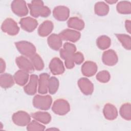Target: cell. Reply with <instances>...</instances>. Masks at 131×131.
I'll use <instances>...</instances> for the list:
<instances>
[{
    "label": "cell",
    "mask_w": 131,
    "mask_h": 131,
    "mask_svg": "<svg viewBox=\"0 0 131 131\" xmlns=\"http://www.w3.org/2000/svg\"><path fill=\"white\" fill-rule=\"evenodd\" d=\"M30 9L31 14L35 17L41 15L43 17L48 16L50 13V11L47 7L43 6L41 1H32L29 5Z\"/></svg>",
    "instance_id": "cell-1"
},
{
    "label": "cell",
    "mask_w": 131,
    "mask_h": 131,
    "mask_svg": "<svg viewBox=\"0 0 131 131\" xmlns=\"http://www.w3.org/2000/svg\"><path fill=\"white\" fill-rule=\"evenodd\" d=\"M51 98L49 96H36L34 99V105L38 108L47 110L50 107L51 103Z\"/></svg>",
    "instance_id": "cell-2"
},
{
    "label": "cell",
    "mask_w": 131,
    "mask_h": 131,
    "mask_svg": "<svg viewBox=\"0 0 131 131\" xmlns=\"http://www.w3.org/2000/svg\"><path fill=\"white\" fill-rule=\"evenodd\" d=\"M16 46L22 54L32 57L35 53V49L33 45L26 41L16 43Z\"/></svg>",
    "instance_id": "cell-3"
},
{
    "label": "cell",
    "mask_w": 131,
    "mask_h": 131,
    "mask_svg": "<svg viewBox=\"0 0 131 131\" xmlns=\"http://www.w3.org/2000/svg\"><path fill=\"white\" fill-rule=\"evenodd\" d=\"M2 29L4 32L10 35L16 34L19 30L17 24L13 19L10 18H8L4 21L2 26Z\"/></svg>",
    "instance_id": "cell-4"
},
{
    "label": "cell",
    "mask_w": 131,
    "mask_h": 131,
    "mask_svg": "<svg viewBox=\"0 0 131 131\" xmlns=\"http://www.w3.org/2000/svg\"><path fill=\"white\" fill-rule=\"evenodd\" d=\"M12 10L16 14L19 16L26 15L28 13V9L26 3L23 1H14L12 3Z\"/></svg>",
    "instance_id": "cell-5"
},
{
    "label": "cell",
    "mask_w": 131,
    "mask_h": 131,
    "mask_svg": "<svg viewBox=\"0 0 131 131\" xmlns=\"http://www.w3.org/2000/svg\"><path fill=\"white\" fill-rule=\"evenodd\" d=\"M68 103L63 100H58L55 102L53 106V110L56 114L63 115L67 113L69 110Z\"/></svg>",
    "instance_id": "cell-6"
},
{
    "label": "cell",
    "mask_w": 131,
    "mask_h": 131,
    "mask_svg": "<svg viewBox=\"0 0 131 131\" xmlns=\"http://www.w3.org/2000/svg\"><path fill=\"white\" fill-rule=\"evenodd\" d=\"M29 116L25 112H19L14 114L13 120L15 124L24 125L27 124L30 121Z\"/></svg>",
    "instance_id": "cell-7"
},
{
    "label": "cell",
    "mask_w": 131,
    "mask_h": 131,
    "mask_svg": "<svg viewBox=\"0 0 131 131\" xmlns=\"http://www.w3.org/2000/svg\"><path fill=\"white\" fill-rule=\"evenodd\" d=\"M69 11L68 8L63 6H59L56 7L53 11V14L56 19L64 20L66 19L69 16Z\"/></svg>",
    "instance_id": "cell-8"
},
{
    "label": "cell",
    "mask_w": 131,
    "mask_h": 131,
    "mask_svg": "<svg viewBox=\"0 0 131 131\" xmlns=\"http://www.w3.org/2000/svg\"><path fill=\"white\" fill-rule=\"evenodd\" d=\"M50 68L54 74H60L64 71V68L62 62L57 58H54L51 62Z\"/></svg>",
    "instance_id": "cell-9"
},
{
    "label": "cell",
    "mask_w": 131,
    "mask_h": 131,
    "mask_svg": "<svg viewBox=\"0 0 131 131\" xmlns=\"http://www.w3.org/2000/svg\"><path fill=\"white\" fill-rule=\"evenodd\" d=\"M21 27L28 31H31L33 30L37 25V22L36 20L33 19L30 17H27L23 18L20 21Z\"/></svg>",
    "instance_id": "cell-10"
},
{
    "label": "cell",
    "mask_w": 131,
    "mask_h": 131,
    "mask_svg": "<svg viewBox=\"0 0 131 131\" xmlns=\"http://www.w3.org/2000/svg\"><path fill=\"white\" fill-rule=\"evenodd\" d=\"M61 37L63 38L64 39L69 40L72 41H76L80 37V33L76 31L67 30L62 32L61 34Z\"/></svg>",
    "instance_id": "cell-11"
},
{
    "label": "cell",
    "mask_w": 131,
    "mask_h": 131,
    "mask_svg": "<svg viewBox=\"0 0 131 131\" xmlns=\"http://www.w3.org/2000/svg\"><path fill=\"white\" fill-rule=\"evenodd\" d=\"M79 85L81 91L86 95L91 94L93 92V85L87 79L82 78L80 79L79 81Z\"/></svg>",
    "instance_id": "cell-12"
},
{
    "label": "cell",
    "mask_w": 131,
    "mask_h": 131,
    "mask_svg": "<svg viewBox=\"0 0 131 131\" xmlns=\"http://www.w3.org/2000/svg\"><path fill=\"white\" fill-rule=\"evenodd\" d=\"M16 62L18 65V67L23 70L29 72L33 71V68L31 63L28 60L24 57L20 56L17 58L16 59Z\"/></svg>",
    "instance_id": "cell-13"
},
{
    "label": "cell",
    "mask_w": 131,
    "mask_h": 131,
    "mask_svg": "<svg viewBox=\"0 0 131 131\" xmlns=\"http://www.w3.org/2000/svg\"><path fill=\"white\" fill-rule=\"evenodd\" d=\"M97 70L95 63L92 62H85L82 67V72L84 75L90 76L94 75Z\"/></svg>",
    "instance_id": "cell-14"
},
{
    "label": "cell",
    "mask_w": 131,
    "mask_h": 131,
    "mask_svg": "<svg viewBox=\"0 0 131 131\" xmlns=\"http://www.w3.org/2000/svg\"><path fill=\"white\" fill-rule=\"evenodd\" d=\"M37 76L34 75L31 76V79L29 84L24 88L25 91L29 95L34 94L36 92Z\"/></svg>",
    "instance_id": "cell-15"
},
{
    "label": "cell",
    "mask_w": 131,
    "mask_h": 131,
    "mask_svg": "<svg viewBox=\"0 0 131 131\" xmlns=\"http://www.w3.org/2000/svg\"><path fill=\"white\" fill-rule=\"evenodd\" d=\"M103 62L107 64L112 65L117 62V56L113 51H107L104 53L103 56Z\"/></svg>",
    "instance_id": "cell-16"
},
{
    "label": "cell",
    "mask_w": 131,
    "mask_h": 131,
    "mask_svg": "<svg viewBox=\"0 0 131 131\" xmlns=\"http://www.w3.org/2000/svg\"><path fill=\"white\" fill-rule=\"evenodd\" d=\"M49 75L47 73H43L40 75L39 86L38 92L41 94H45L47 92V86L48 84Z\"/></svg>",
    "instance_id": "cell-17"
},
{
    "label": "cell",
    "mask_w": 131,
    "mask_h": 131,
    "mask_svg": "<svg viewBox=\"0 0 131 131\" xmlns=\"http://www.w3.org/2000/svg\"><path fill=\"white\" fill-rule=\"evenodd\" d=\"M48 43L53 49L58 50L61 47L62 41L59 36L53 34L48 38Z\"/></svg>",
    "instance_id": "cell-18"
},
{
    "label": "cell",
    "mask_w": 131,
    "mask_h": 131,
    "mask_svg": "<svg viewBox=\"0 0 131 131\" xmlns=\"http://www.w3.org/2000/svg\"><path fill=\"white\" fill-rule=\"evenodd\" d=\"M53 24L51 21H45L40 26L38 30V33L40 35L46 36L51 32Z\"/></svg>",
    "instance_id": "cell-19"
},
{
    "label": "cell",
    "mask_w": 131,
    "mask_h": 131,
    "mask_svg": "<svg viewBox=\"0 0 131 131\" xmlns=\"http://www.w3.org/2000/svg\"><path fill=\"white\" fill-rule=\"evenodd\" d=\"M1 85L2 88H9L11 86L14 82L12 77L8 74H4L1 75Z\"/></svg>",
    "instance_id": "cell-20"
},
{
    "label": "cell",
    "mask_w": 131,
    "mask_h": 131,
    "mask_svg": "<svg viewBox=\"0 0 131 131\" xmlns=\"http://www.w3.org/2000/svg\"><path fill=\"white\" fill-rule=\"evenodd\" d=\"M14 78L18 84L23 85L25 84L28 80V74L25 72L19 71L15 74Z\"/></svg>",
    "instance_id": "cell-21"
},
{
    "label": "cell",
    "mask_w": 131,
    "mask_h": 131,
    "mask_svg": "<svg viewBox=\"0 0 131 131\" xmlns=\"http://www.w3.org/2000/svg\"><path fill=\"white\" fill-rule=\"evenodd\" d=\"M104 113L105 117L108 119H113L117 116V111L115 107L110 104H107L105 106Z\"/></svg>",
    "instance_id": "cell-22"
},
{
    "label": "cell",
    "mask_w": 131,
    "mask_h": 131,
    "mask_svg": "<svg viewBox=\"0 0 131 131\" xmlns=\"http://www.w3.org/2000/svg\"><path fill=\"white\" fill-rule=\"evenodd\" d=\"M32 117L36 119H37L38 120L43 122V123H47L49 121H50L51 119L50 114L47 113L37 112L33 114L32 115Z\"/></svg>",
    "instance_id": "cell-23"
},
{
    "label": "cell",
    "mask_w": 131,
    "mask_h": 131,
    "mask_svg": "<svg viewBox=\"0 0 131 131\" xmlns=\"http://www.w3.org/2000/svg\"><path fill=\"white\" fill-rule=\"evenodd\" d=\"M68 26L76 29L81 30L84 27L83 22L77 18H71L68 21Z\"/></svg>",
    "instance_id": "cell-24"
},
{
    "label": "cell",
    "mask_w": 131,
    "mask_h": 131,
    "mask_svg": "<svg viewBox=\"0 0 131 131\" xmlns=\"http://www.w3.org/2000/svg\"><path fill=\"white\" fill-rule=\"evenodd\" d=\"M108 7L104 3L99 2L95 6V11L98 15H103L107 13Z\"/></svg>",
    "instance_id": "cell-25"
},
{
    "label": "cell",
    "mask_w": 131,
    "mask_h": 131,
    "mask_svg": "<svg viewBox=\"0 0 131 131\" xmlns=\"http://www.w3.org/2000/svg\"><path fill=\"white\" fill-rule=\"evenodd\" d=\"M48 87H49V91L50 93L54 94L55 93L57 89L58 86V80L55 78V77H51L50 79L49 80L48 83Z\"/></svg>",
    "instance_id": "cell-26"
},
{
    "label": "cell",
    "mask_w": 131,
    "mask_h": 131,
    "mask_svg": "<svg viewBox=\"0 0 131 131\" xmlns=\"http://www.w3.org/2000/svg\"><path fill=\"white\" fill-rule=\"evenodd\" d=\"M98 46L102 49L108 48L110 44V40L107 36H101L97 41Z\"/></svg>",
    "instance_id": "cell-27"
},
{
    "label": "cell",
    "mask_w": 131,
    "mask_h": 131,
    "mask_svg": "<svg viewBox=\"0 0 131 131\" xmlns=\"http://www.w3.org/2000/svg\"><path fill=\"white\" fill-rule=\"evenodd\" d=\"M32 57V61L36 69L38 70L42 69L43 67V64L40 57L37 55H35V56H33Z\"/></svg>",
    "instance_id": "cell-28"
},
{
    "label": "cell",
    "mask_w": 131,
    "mask_h": 131,
    "mask_svg": "<svg viewBox=\"0 0 131 131\" xmlns=\"http://www.w3.org/2000/svg\"><path fill=\"white\" fill-rule=\"evenodd\" d=\"M97 78L98 80L103 82H107L110 78L109 73L106 71L101 72L97 75Z\"/></svg>",
    "instance_id": "cell-29"
},
{
    "label": "cell",
    "mask_w": 131,
    "mask_h": 131,
    "mask_svg": "<svg viewBox=\"0 0 131 131\" xmlns=\"http://www.w3.org/2000/svg\"><path fill=\"white\" fill-rule=\"evenodd\" d=\"M73 61L75 60V62L77 63H80L83 60V57L82 56V55L80 54V53H77L76 54H74L73 56Z\"/></svg>",
    "instance_id": "cell-30"
},
{
    "label": "cell",
    "mask_w": 131,
    "mask_h": 131,
    "mask_svg": "<svg viewBox=\"0 0 131 131\" xmlns=\"http://www.w3.org/2000/svg\"><path fill=\"white\" fill-rule=\"evenodd\" d=\"M5 62L3 60V59H1V72L2 73L5 70Z\"/></svg>",
    "instance_id": "cell-31"
}]
</instances>
